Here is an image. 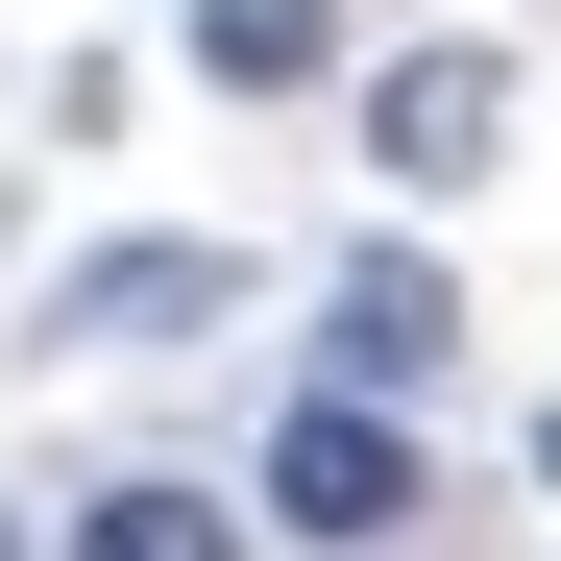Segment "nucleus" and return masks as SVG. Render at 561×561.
Here are the masks:
<instances>
[{
	"mask_svg": "<svg viewBox=\"0 0 561 561\" xmlns=\"http://www.w3.org/2000/svg\"><path fill=\"white\" fill-rule=\"evenodd\" d=\"M0 561H25V513H0Z\"/></svg>",
	"mask_w": 561,
	"mask_h": 561,
	"instance_id": "obj_8",
	"label": "nucleus"
},
{
	"mask_svg": "<svg viewBox=\"0 0 561 561\" xmlns=\"http://www.w3.org/2000/svg\"><path fill=\"white\" fill-rule=\"evenodd\" d=\"M537 489H561V415H537Z\"/></svg>",
	"mask_w": 561,
	"mask_h": 561,
	"instance_id": "obj_7",
	"label": "nucleus"
},
{
	"mask_svg": "<svg viewBox=\"0 0 561 561\" xmlns=\"http://www.w3.org/2000/svg\"><path fill=\"white\" fill-rule=\"evenodd\" d=\"M268 513H220V489H171V463H123V489H73V537L49 561H244Z\"/></svg>",
	"mask_w": 561,
	"mask_h": 561,
	"instance_id": "obj_6",
	"label": "nucleus"
},
{
	"mask_svg": "<svg viewBox=\"0 0 561 561\" xmlns=\"http://www.w3.org/2000/svg\"><path fill=\"white\" fill-rule=\"evenodd\" d=\"M171 49H196L220 99H318V73H342V0H171Z\"/></svg>",
	"mask_w": 561,
	"mask_h": 561,
	"instance_id": "obj_5",
	"label": "nucleus"
},
{
	"mask_svg": "<svg viewBox=\"0 0 561 561\" xmlns=\"http://www.w3.org/2000/svg\"><path fill=\"white\" fill-rule=\"evenodd\" d=\"M439 366H463V294H439V244H342L318 268V391H439Z\"/></svg>",
	"mask_w": 561,
	"mask_h": 561,
	"instance_id": "obj_2",
	"label": "nucleus"
},
{
	"mask_svg": "<svg viewBox=\"0 0 561 561\" xmlns=\"http://www.w3.org/2000/svg\"><path fill=\"white\" fill-rule=\"evenodd\" d=\"M489 147H513V49H391L366 73V171L391 196H489Z\"/></svg>",
	"mask_w": 561,
	"mask_h": 561,
	"instance_id": "obj_3",
	"label": "nucleus"
},
{
	"mask_svg": "<svg viewBox=\"0 0 561 561\" xmlns=\"http://www.w3.org/2000/svg\"><path fill=\"white\" fill-rule=\"evenodd\" d=\"M244 318V244H196V220H147V244H73L49 268V342H220Z\"/></svg>",
	"mask_w": 561,
	"mask_h": 561,
	"instance_id": "obj_4",
	"label": "nucleus"
},
{
	"mask_svg": "<svg viewBox=\"0 0 561 561\" xmlns=\"http://www.w3.org/2000/svg\"><path fill=\"white\" fill-rule=\"evenodd\" d=\"M244 513L294 537V561H391V537L439 513V463H415L391 391H294V415H268V463H244Z\"/></svg>",
	"mask_w": 561,
	"mask_h": 561,
	"instance_id": "obj_1",
	"label": "nucleus"
}]
</instances>
